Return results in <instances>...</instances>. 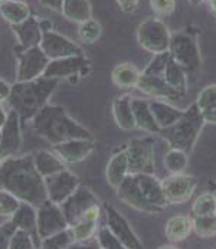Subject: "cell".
Here are the masks:
<instances>
[{
  "label": "cell",
  "mask_w": 216,
  "mask_h": 249,
  "mask_svg": "<svg viewBox=\"0 0 216 249\" xmlns=\"http://www.w3.org/2000/svg\"><path fill=\"white\" fill-rule=\"evenodd\" d=\"M0 183L1 189L35 208L42 206L49 199L45 178L36 169L34 156L31 154L1 159Z\"/></svg>",
  "instance_id": "1"
},
{
  "label": "cell",
  "mask_w": 216,
  "mask_h": 249,
  "mask_svg": "<svg viewBox=\"0 0 216 249\" xmlns=\"http://www.w3.org/2000/svg\"><path fill=\"white\" fill-rule=\"evenodd\" d=\"M117 193L124 203L145 213H159L169 205L162 180L148 173L128 175Z\"/></svg>",
  "instance_id": "2"
},
{
  "label": "cell",
  "mask_w": 216,
  "mask_h": 249,
  "mask_svg": "<svg viewBox=\"0 0 216 249\" xmlns=\"http://www.w3.org/2000/svg\"><path fill=\"white\" fill-rule=\"evenodd\" d=\"M36 136L56 145L75 139H92V134L59 106H45L32 120Z\"/></svg>",
  "instance_id": "3"
},
{
  "label": "cell",
  "mask_w": 216,
  "mask_h": 249,
  "mask_svg": "<svg viewBox=\"0 0 216 249\" xmlns=\"http://www.w3.org/2000/svg\"><path fill=\"white\" fill-rule=\"evenodd\" d=\"M59 84L58 78L40 76L32 81L16 82L12 85L9 104L16 109L23 121L34 120L36 114L46 106Z\"/></svg>",
  "instance_id": "4"
},
{
  "label": "cell",
  "mask_w": 216,
  "mask_h": 249,
  "mask_svg": "<svg viewBox=\"0 0 216 249\" xmlns=\"http://www.w3.org/2000/svg\"><path fill=\"white\" fill-rule=\"evenodd\" d=\"M205 123L206 120L203 111L195 103L192 107L186 109V112L178 123L160 130L159 136L166 140L172 148H179L186 153H190Z\"/></svg>",
  "instance_id": "5"
},
{
  "label": "cell",
  "mask_w": 216,
  "mask_h": 249,
  "mask_svg": "<svg viewBox=\"0 0 216 249\" xmlns=\"http://www.w3.org/2000/svg\"><path fill=\"white\" fill-rule=\"evenodd\" d=\"M170 39L172 35L167 26L159 18H147L139 25L137 40L143 49L151 53H162L169 51Z\"/></svg>",
  "instance_id": "6"
},
{
  "label": "cell",
  "mask_w": 216,
  "mask_h": 249,
  "mask_svg": "<svg viewBox=\"0 0 216 249\" xmlns=\"http://www.w3.org/2000/svg\"><path fill=\"white\" fill-rule=\"evenodd\" d=\"M169 52L173 59L187 72H196L200 68V51L196 37L189 34H175L170 39Z\"/></svg>",
  "instance_id": "7"
},
{
  "label": "cell",
  "mask_w": 216,
  "mask_h": 249,
  "mask_svg": "<svg viewBox=\"0 0 216 249\" xmlns=\"http://www.w3.org/2000/svg\"><path fill=\"white\" fill-rule=\"evenodd\" d=\"M51 59L42 51L40 46L31 49H22L18 55V71H16V82L32 81L43 76L49 65Z\"/></svg>",
  "instance_id": "8"
},
{
  "label": "cell",
  "mask_w": 216,
  "mask_h": 249,
  "mask_svg": "<svg viewBox=\"0 0 216 249\" xmlns=\"http://www.w3.org/2000/svg\"><path fill=\"white\" fill-rule=\"evenodd\" d=\"M154 142L151 137L136 139L128 144L127 156H128V170L130 175L137 173H148L154 175V151H153Z\"/></svg>",
  "instance_id": "9"
},
{
  "label": "cell",
  "mask_w": 216,
  "mask_h": 249,
  "mask_svg": "<svg viewBox=\"0 0 216 249\" xmlns=\"http://www.w3.org/2000/svg\"><path fill=\"white\" fill-rule=\"evenodd\" d=\"M70 228V223L65 217V213L59 203L52 200H46L42 206L37 208V236L42 239L61 232Z\"/></svg>",
  "instance_id": "10"
},
{
  "label": "cell",
  "mask_w": 216,
  "mask_h": 249,
  "mask_svg": "<svg viewBox=\"0 0 216 249\" xmlns=\"http://www.w3.org/2000/svg\"><path fill=\"white\" fill-rule=\"evenodd\" d=\"M100 206L98 197L85 186H79L71 196L61 203V208L65 213V217L70 223V226L75 225L84 214L87 213L91 208Z\"/></svg>",
  "instance_id": "11"
},
{
  "label": "cell",
  "mask_w": 216,
  "mask_h": 249,
  "mask_svg": "<svg viewBox=\"0 0 216 249\" xmlns=\"http://www.w3.org/2000/svg\"><path fill=\"white\" fill-rule=\"evenodd\" d=\"M20 115L16 109H10L7 112L6 121L0 125V151L1 159L15 156L22 144L20 133Z\"/></svg>",
  "instance_id": "12"
},
{
  "label": "cell",
  "mask_w": 216,
  "mask_h": 249,
  "mask_svg": "<svg viewBox=\"0 0 216 249\" xmlns=\"http://www.w3.org/2000/svg\"><path fill=\"white\" fill-rule=\"evenodd\" d=\"M90 72V62L85 59L84 55H76V56H68V58H61V59H51L46 71L43 76L46 78H79L85 76Z\"/></svg>",
  "instance_id": "13"
},
{
  "label": "cell",
  "mask_w": 216,
  "mask_h": 249,
  "mask_svg": "<svg viewBox=\"0 0 216 249\" xmlns=\"http://www.w3.org/2000/svg\"><path fill=\"white\" fill-rule=\"evenodd\" d=\"M164 195L169 200V203L179 205L187 202L193 192L196 190L198 180L193 176L184 175V173H173L170 176L162 180Z\"/></svg>",
  "instance_id": "14"
},
{
  "label": "cell",
  "mask_w": 216,
  "mask_h": 249,
  "mask_svg": "<svg viewBox=\"0 0 216 249\" xmlns=\"http://www.w3.org/2000/svg\"><path fill=\"white\" fill-rule=\"evenodd\" d=\"M45 183H46L49 200L59 203V205L64 203L81 186V180L67 169L59 173L45 178Z\"/></svg>",
  "instance_id": "15"
},
{
  "label": "cell",
  "mask_w": 216,
  "mask_h": 249,
  "mask_svg": "<svg viewBox=\"0 0 216 249\" xmlns=\"http://www.w3.org/2000/svg\"><path fill=\"white\" fill-rule=\"evenodd\" d=\"M104 211H106V219H107V226L117 235V238L123 242L124 248L127 249H140L143 248L142 241L139 239V236L134 233V231L131 229L130 223L127 222V219L120 213L114 206L106 203L104 205Z\"/></svg>",
  "instance_id": "16"
},
{
  "label": "cell",
  "mask_w": 216,
  "mask_h": 249,
  "mask_svg": "<svg viewBox=\"0 0 216 249\" xmlns=\"http://www.w3.org/2000/svg\"><path fill=\"white\" fill-rule=\"evenodd\" d=\"M40 48L49 59H61V58L82 55V51L76 43H73L68 37L58 32H54L52 29L43 32Z\"/></svg>",
  "instance_id": "17"
},
{
  "label": "cell",
  "mask_w": 216,
  "mask_h": 249,
  "mask_svg": "<svg viewBox=\"0 0 216 249\" xmlns=\"http://www.w3.org/2000/svg\"><path fill=\"white\" fill-rule=\"evenodd\" d=\"M137 88L150 95L154 97L157 100H169V101H179L181 100V94H179L175 88H172L164 76H157V75H144L142 72V78L140 82L137 85Z\"/></svg>",
  "instance_id": "18"
},
{
  "label": "cell",
  "mask_w": 216,
  "mask_h": 249,
  "mask_svg": "<svg viewBox=\"0 0 216 249\" xmlns=\"http://www.w3.org/2000/svg\"><path fill=\"white\" fill-rule=\"evenodd\" d=\"M94 139H75L54 145V150L65 163H79L94 151Z\"/></svg>",
  "instance_id": "19"
},
{
  "label": "cell",
  "mask_w": 216,
  "mask_h": 249,
  "mask_svg": "<svg viewBox=\"0 0 216 249\" xmlns=\"http://www.w3.org/2000/svg\"><path fill=\"white\" fill-rule=\"evenodd\" d=\"M12 31L19 40V48L31 49L35 46H40L43 31L40 28V20H37L35 16L28 18L19 25H12Z\"/></svg>",
  "instance_id": "20"
},
{
  "label": "cell",
  "mask_w": 216,
  "mask_h": 249,
  "mask_svg": "<svg viewBox=\"0 0 216 249\" xmlns=\"http://www.w3.org/2000/svg\"><path fill=\"white\" fill-rule=\"evenodd\" d=\"M133 98L128 94H123L117 97L112 103V115L117 125L123 131H133L137 128L134 111H133Z\"/></svg>",
  "instance_id": "21"
},
{
  "label": "cell",
  "mask_w": 216,
  "mask_h": 249,
  "mask_svg": "<svg viewBox=\"0 0 216 249\" xmlns=\"http://www.w3.org/2000/svg\"><path fill=\"white\" fill-rule=\"evenodd\" d=\"M128 175H130V170H128L127 151H117L108 160L107 169H106V178H107L108 184L117 190Z\"/></svg>",
  "instance_id": "22"
},
{
  "label": "cell",
  "mask_w": 216,
  "mask_h": 249,
  "mask_svg": "<svg viewBox=\"0 0 216 249\" xmlns=\"http://www.w3.org/2000/svg\"><path fill=\"white\" fill-rule=\"evenodd\" d=\"M100 209H101L100 206L91 208L75 225H72V232H73L76 244L85 242L94 236V233L97 231V225H98Z\"/></svg>",
  "instance_id": "23"
},
{
  "label": "cell",
  "mask_w": 216,
  "mask_h": 249,
  "mask_svg": "<svg viewBox=\"0 0 216 249\" xmlns=\"http://www.w3.org/2000/svg\"><path fill=\"white\" fill-rule=\"evenodd\" d=\"M131 104H133V111H134L137 128L143 130L148 134H159L160 127H159L154 115H153V111L150 108V103L145 101V100H142V98H133Z\"/></svg>",
  "instance_id": "24"
},
{
  "label": "cell",
  "mask_w": 216,
  "mask_h": 249,
  "mask_svg": "<svg viewBox=\"0 0 216 249\" xmlns=\"http://www.w3.org/2000/svg\"><path fill=\"white\" fill-rule=\"evenodd\" d=\"M111 78H112V82L118 88L130 89V88H137L140 78H142V72L139 71V68L134 64L123 62V64H118L112 70Z\"/></svg>",
  "instance_id": "25"
},
{
  "label": "cell",
  "mask_w": 216,
  "mask_h": 249,
  "mask_svg": "<svg viewBox=\"0 0 216 249\" xmlns=\"http://www.w3.org/2000/svg\"><path fill=\"white\" fill-rule=\"evenodd\" d=\"M150 108L153 111V115H154L160 130L167 128V127L173 125L175 123H178L183 117V114L186 112V109H179V108L173 107L160 100L150 101Z\"/></svg>",
  "instance_id": "26"
},
{
  "label": "cell",
  "mask_w": 216,
  "mask_h": 249,
  "mask_svg": "<svg viewBox=\"0 0 216 249\" xmlns=\"http://www.w3.org/2000/svg\"><path fill=\"white\" fill-rule=\"evenodd\" d=\"M36 169L43 178L52 176L55 173H59L65 170V160L58 154V153H51V151H39L34 156Z\"/></svg>",
  "instance_id": "27"
},
{
  "label": "cell",
  "mask_w": 216,
  "mask_h": 249,
  "mask_svg": "<svg viewBox=\"0 0 216 249\" xmlns=\"http://www.w3.org/2000/svg\"><path fill=\"white\" fill-rule=\"evenodd\" d=\"M192 231H193L192 219L187 216H183V214L170 217L166 223V228H164L166 238L173 244L184 241L190 235Z\"/></svg>",
  "instance_id": "28"
},
{
  "label": "cell",
  "mask_w": 216,
  "mask_h": 249,
  "mask_svg": "<svg viewBox=\"0 0 216 249\" xmlns=\"http://www.w3.org/2000/svg\"><path fill=\"white\" fill-rule=\"evenodd\" d=\"M1 16L12 25H19L31 18V7L22 0H1Z\"/></svg>",
  "instance_id": "29"
},
{
  "label": "cell",
  "mask_w": 216,
  "mask_h": 249,
  "mask_svg": "<svg viewBox=\"0 0 216 249\" xmlns=\"http://www.w3.org/2000/svg\"><path fill=\"white\" fill-rule=\"evenodd\" d=\"M61 13L68 20L79 25V23L91 19L92 7H91L90 0H64Z\"/></svg>",
  "instance_id": "30"
},
{
  "label": "cell",
  "mask_w": 216,
  "mask_h": 249,
  "mask_svg": "<svg viewBox=\"0 0 216 249\" xmlns=\"http://www.w3.org/2000/svg\"><path fill=\"white\" fill-rule=\"evenodd\" d=\"M163 76L172 88H175L179 94H181V97H186V94H187V71L180 65L179 62H176L173 59V56H170Z\"/></svg>",
  "instance_id": "31"
},
{
  "label": "cell",
  "mask_w": 216,
  "mask_h": 249,
  "mask_svg": "<svg viewBox=\"0 0 216 249\" xmlns=\"http://www.w3.org/2000/svg\"><path fill=\"white\" fill-rule=\"evenodd\" d=\"M12 220L19 229L35 232L37 229V208L28 202H22L16 213L12 216Z\"/></svg>",
  "instance_id": "32"
},
{
  "label": "cell",
  "mask_w": 216,
  "mask_h": 249,
  "mask_svg": "<svg viewBox=\"0 0 216 249\" xmlns=\"http://www.w3.org/2000/svg\"><path fill=\"white\" fill-rule=\"evenodd\" d=\"M72 244H76V241L71 226L40 241V247L45 249H65L72 247Z\"/></svg>",
  "instance_id": "33"
},
{
  "label": "cell",
  "mask_w": 216,
  "mask_h": 249,
  "mask_svg": "<svg viewBox=\"0 0 216 249\" xmlns=\"http://www.w3.org/2000/svg\"><path fill=\"white\" fill-rule=\"evenodd\" d=\"M193 232L200 238H212L216 235V213L193 216Z\"/></svg>",
  "instance_id": "34"
},
{
  "label": "cell",
  "mask_w": 216,
  "mask_h": 249,
  "mask_svg": "<svg viewBox=\"0 0 216 249\" xmlns=\"http://www.w3.org/2000/svg\"><path fill=\"white\" fill-rule=\"evenodd\" d=\"M103 34V28L101 25L95 20V19H88L82 23H79V28H78V36H79V40L85 45H91L94 42H97Z\"/></svg>",
  "instance_id": "35"
},
{
  "label": "cell",
  "mask_w": 216,
  "mask_h": 249,
  "mask_svg": "<svg viewBox=\"0 0 216 249\" xmlns=\"http://www.w3.org/2000/svg\"><path fill=\"white\" fill-rule=\"evenodd\" d=\"M164 167L173 175V173H183L187 167V153L179 150V148H172L167 151L164 156Z\"/></svg>",
  "instance_id": "36"
},
{
  "label": "cell",
  "mask_w": 216,
  "mask_h": 249,
  "mask_svg": "<svg viewBox=\"0 0 216 249\" xmlns=\"http://www.w3.org/2000/svg\"><path fill=\"white\" fill-rule=\"evenodd\" d=\"M216 213V195L203 193L198 196L192 205L193 216H205V214Z\"/></svg>",
  "instance_id": "37"
},
{
  "label": "cell",
  "mask_w": 216,
  "mask_h": 249,
  "mask_svg": "<svg viewBox=\"0 0 216 249\" xmlns=\"http://www.w3.org/2000/svg\"><path fill=\"white\" fill-rule=\"evenodd\" d=\"M20 203H22V200L18 199L13 193L1 189V192H0V214H1V219H10L19 209Z\"/></svg>",
  "instance_id": "38"
},
{
  "label": "cell",
  "mask_w": 216,
  "mask_h": 249,
  "mask_svg": "<svg viewBox=\"0 0 216 249\" xmlns=\"http://www.w3.org/2000/svg\"><path fill=\"white\" fill-rule=\"evenodd\" d=\"M172 53L169 51L162 52V53H154L151 62L145 67L143 71L144 75H157V76H163L164 75V70L167 67V62L170 59Z\"/></svg>",
  "instance_id": "39"
},
{
  "label": "cell",
  "mask_w": 216,
  "mask_h": 249,
  "mask_svg": "<svg viewBox=\"0 0 216 249\" xmlns=\"http://www.w3.org/2000/svg\"><path fill=\"white\" fill-rule=\"evenodd\" d=\"M196 104H198V107L200 108L203 112L216 109V84L205 87L199 92L198 100H196Z\"/></svg>",
  "instance_id": "40"
},
{
  "label": "cell",
  "mask_w": 216,
  "mask_h": 249,
  "mask_svg": "<svg viewBox=\"0 0 216 249\" xmlns=\"http://www.w3.org/2000/svg\"><path fill=\"white\" fill-rule=\"evenodd\" d=\"M98 247L103 249H124L123 242L108 226L103 228L98 233Z\"/></svg>",
  "instance_id": "41"
},
{
  "label": "cell",
  "mask_w": 216,
  "mask_h": 249,
  "mask_svg": "<svg viewBox=\"0 0 216 249\" xmlns=\"http://www.w3.org/2000/svg\"><path fill=\"white\" fill-rule=\"evenodd\" d=\"M35 248L34 245V239H32V232L23 231V229H18L16 233L13 235L9 249H32Z\"/></svg>",
  "instance_id": "42"
},
{
  "label": "cell",
  "mask_w": 216,
  "mask_h": 249,
  "mask_svg": "<svg viewBox=\"0 0 216 249\" xmlns=\"http://www.w3.org/2000/svg\"><path fill=\"white\" fill-rule=\"evenodd\" d=\"M19 228L15 225V222L10 219H3L1 220V228H0V238H1V248H9V244L13 238V235L16 233Z\"/></svg>",
  "instance_id": "43"
},
{
  "label": "cell",
  "mask_w": 216,
  "mask_h": 249,
  "mask_svg": "<svg viewBox=\"0 0 216 249\" xmlns=\"http://www.w3.org/2000/svg\"><path fill=\"white\" fill-rule=\"evenodd\" d=\"M150 6L154 13L169 16L176 9V0H150Z\"/></svg>",
  "instance_id": "44"
},
{
  "label": "cell",
  "mask_w": 216,
  "mask_h": 249,
  "mask_svg": "<svg viewBox=\"0 0 216 249\" xmlns=\"http://www.w3.org/2000/svg\"><path fill=\"white\" fill-rule=\"evenodd\" d=\"M117 3L124 13H133L134 10H137L140 0H117Z\"/></svg>",
  "instance_id": "45"
},
{
  "label": "cell",
  "mask_w": 216,
  "mask_h": 249,
  "mask_svg": "<svg viewBox=\"0 0 216 249\" xmlns=\"http://www.w3.org/2000/svg\"><path fill=\"white\" fill-rule=\"evenodd\" d=\"M40 4L51 9V10H56V12H61L62 10V4H64V0H40Z\"/></svg>",
  "instance_id": "46"
},
{
  "label": "cell",
  "mask_w": 216,
  "mask_h": 249,
  "mask_svg": "<svg viewBox=\"0 0 216 249\" xmlns=\"http://www.w3.org/2000/svg\"><path fill=\"white\" fill-rule=\"evenodd\" d=\"M10 92H12V87L4 79H0V98H1V101L9 100Z\"/></svg>",
  "instance_id": "47"
},
{
  "label": "cell",
  "mask_w": 216,
  "mask_h": 249,
  "mask_svg": "<svg viewBox=\"0 0 216 249\" xmlns=\"http://www.w3.org/2000/svg\"><path fill=\"white\" fill-rule=\"evenodd\" d=\"M203 115H205L206 123L216 124V109H214V111H206V112H203Z\"/></svg>",
  "instance_id": "48"
},
{
  "label": "cell",
  "mask_w": 216,
  "mask_h": 249,
  "mask_svg": "<svg viewBox=\"0 0 216 249\" xmlns=\"http://www.w3.org/2000/svg\"><path fill=\"white\" fill-rule=\"evenodd\" d=\"M190 4H193V6H198V4H200V3H203L205 0H187Z\"/></svg>",
  "instance_id": "49"
},
{
  "label": "cell",
  "mask_w": 216,
  "mask_h": 249,
  "mask_svg": "<svg viewBox=\"0 0 216 249\" xmlns=\"http://www.w3.org/2000/svg\"><path fill=\"white\" fill-rule=\"evenodd\" d=\"M211 1V6H212V10L216 12V0H209Z\"/></svg>",
  "instance_id": "50"
}]
</instances>
